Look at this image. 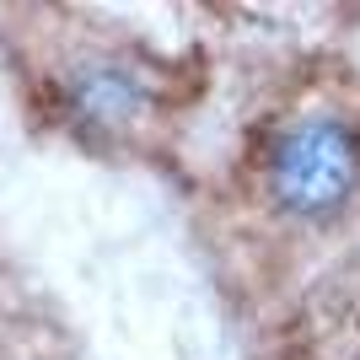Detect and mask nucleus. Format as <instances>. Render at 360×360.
Wrapping results in <instances>:
<instances>
[{"mask_svg":"<svg viewBox=\"0 0 360 360\" xmlns=\"http://www.w3.org/2000/svg\"><path fill=\"white\" fill-rule=\"evenodd\" d=\"M215 285L248 333L360 269V70L301 49L242 97L199 188Z\"/></svg>","mask_w":360,"mask_h":360,"instance_id":"1","label":"nucleus"},{"mask_svg":"<svg viewBox=\"0 0 360 360\" xmlns=\"http://www.w3.org/2000/svg\"><path fill=\"white\" fill-rule=\"evenodd\" d=\"M16 32V75L27 108L91 156L162 162L183 146L199 103L205 65L156 49L146 32L91 11H32Z\"/></svg>","mask_w":360,"mask_h":360,"instance_id":"2","label":"nucleus"},{"mask_svg":"<svg viewBox=\"0 0 360 360\" xmlns=\"http://www.w3.org/2000/svg\"><path fill=\"white\" fill-rule=\"evenodd\" d=\"M253 360H360V269L253 328Z\"/></svg>","mask_w":360,"mask_h":360,"instance_id":"3","label":"nucleus"}]
</instances>
